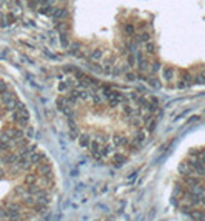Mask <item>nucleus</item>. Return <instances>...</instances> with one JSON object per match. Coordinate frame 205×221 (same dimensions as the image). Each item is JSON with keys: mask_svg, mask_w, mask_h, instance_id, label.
<instances>
[{"mask_svg": "<svg viewBox=\"0 0 205 221\" xmlns=\"http://www.w3.org/2000/svg\"><path fill=\"white\" fill-rule=\"evenodd\" d=\"M59 107L79 146L102 162H120L139 150L156 118L143 93L96 79H74Z\"/></svg>", "mask_w": 205, "mask_h": 221, "instance_id": "f257e3e1", "label": "nucleus"}]
</instances>
